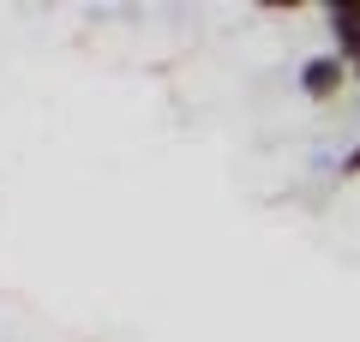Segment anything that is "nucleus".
<instances>
[{
  "label": "nucleus",
  "mask_w": 360,
  "mask_h": 342,
  "mask_svg": "<svg viewBox=\"0 0 360 342\" xmlns=\"http://www.w3.org/2000/svg\"><path fill=\"white\" fill-rule=\"evenodd\" d=\"M295 84L307 90L312 102H336V90L348 84V61L336 49H324V54H307L300 61V72H295Z\"/></svg>",
  "instance_id": "nucleus-1"
},
{
  "label": "nucleus",
  "mask_w": 360,
  "mask_h": 342,
  "mask_svg": "<svg viewBox=\"0 0 360 342\" xmlns=\"http://www.w3.org/2000/svg\"><path fill=\"white\" fill-rule=\"evenodd\" d=\"M324 25H330L336 54L354 61V54H360V0H330V6H324Z\"/></svg>",
  "instance_id": "nucleus-2"
},
{
  "label": "nucleus",
  "mask_w": 360,
  "mask_h": 342,
  "mask_svg": "<svg viewBox=\"0 0 360 342\" xmlns=\"http://www.w3.org/2000/svg\"><path fill=\"white\" fill-rule=\"evenodd\" d=\"M336 180H360V144H348V151L336 156Z\"/></svg>",
  "instance_id": "nucleus-3"
},
{
  "label": "nucleus",
  "mask_w": 360,
  "mask_h": 342,
  "mask_svg": "<svg viewBox=\"0 0 360 342\" xmlns=\"http://www.w3.org/2000/svg\"><path fill=\"white\" fill-rule=\"evenodd\" d=\"M348 78H354V84H360V54H354V61H348Z\"/></svg>",
  "instance_id": "nucleus-4"
}]
</instances>
